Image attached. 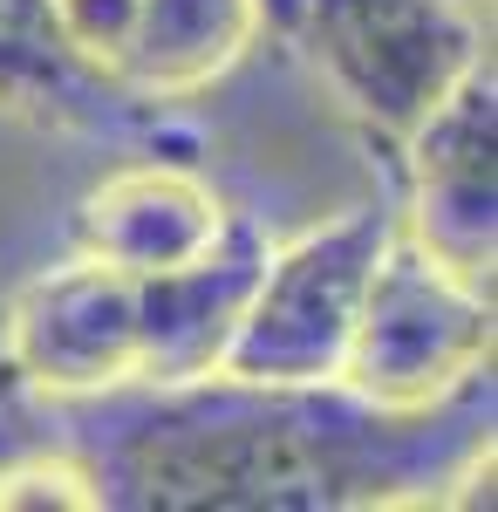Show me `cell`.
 Instances as JSON below:
<instances>
[{
  "label": "cell",
  "instance_id": "cell-1",
  "mask_svg": "<svg viewBox=\"0 0 498 512\" xmlns=\"http://www.w3.org/2000/svg\"><path fill=\"white\" fill-rule=\"evenodd\" d=\"M69 451L96 506L130 512H362L430 506L492 478V376L430 410L348 383L192 376L69 403Z\"/></svg>",
  "mask_w": 498,
  "mask_h": 512
},
{
  "label": "cell",
  "instance_id": "cell-2",
  "mask_svg": "<svg viewBox=\"0 0 498 512\" xmlns=\"http://www.w3.org/2000/svg\"><path fill=\"white\" fill-rule=\"evenodd\" d=\"M492 376V287L444 267L430 246L389 233L335 383L383 410H430Z\"/></svg>",
  "mask_w": 498,
  "mask_h": 512
},
{
  "label": "cell",
  "instance_id": "cell-3",
  "mask_svg": "<svg viewBox=\"0 0 498 512\" xmlns=\"http://www.w3.org/2000/svg\"><path fill=\"white\" fill-rule=\"evenodd\" d=\"M389 233H396V212L348 205L307 226L301 239L267 246L219 369L253 383H335Z\"/></svg>",
  "mask_w": 498,
  "mask_h": 512
},
{
  "label": "cell",
  "instance_id": "cell-4",
  "mask_svg": "<svg viewBox=\"0 0 498 512\" xmlns=\"http://www.w3.org/2000/svg\"><path fill=\"white\" fill-rule=\"evenodd\" d=\"M287 14L335 103L389 144L471 62H485V21L471 0H287Z\"/></svg>",
  "mask_w": 498,
  "mask_h": 512
},
{
  "label": "cell",
  "instance_id": "cell-5",
  "mask_svg": "<svg viewBox=\"0 0 498 512\" xmlns=\"http://www.w3.org/2000/svg\"><path fill=\"white\" fill-rule=\"evenodd\" d=\"M0 369L21 390L69 410L144 383V287L110 260H62L35 274L0 315Z\"/></svg>",
  "mask_w": 498,
  "mask_h": 512
},
{
  "label": "cell",
  "instance_id": "cell-6",
  "mask_svg": "<svg viewBox=\"0 0 498 512\" xmlns=\"http://www.w3.org/2000/svg\"><path fill=\"white\" fill-rule=\"evenodd\" d=\"M403 212L396 226L444 267L492 287L498 260V76L471 62L403 137Z\"/></svg>",
  "mask_w": 498,
  "mask_h": 512
},
{
  "label": "cell",
  "instance_id": "cell-7",
  "mask_svg": "<svg viewBox=\"0 0 498 512\" xmlns=\"http://www.w3.org/2000/svg\"><path fill=\"white\" fill-rule=\"evenodd\" d=\"M267 260V239L253 233L239 212L226 233L212 239L198 260L164 267V274H137L144 287V383H192L226 362V342L239 328V308L253 294V274Z\"/></svg>",
  "mask_w": 498,
  "mask_h": 512
},
{
  "label": "cell",
  "instance_id": "cell-8",
  "mask_svg": "<svg viewBox=\"0 0 498 512\" xmlns=\"http://www.w3.org/2000/svg\"><path fill=\"white\" fill-rule=\"evenodd\" d=\"M219 192L185 164H123L76 205V253L110 260L123 274H164L198 260L226 233Z\"/></svg>",
  "mask_w": 498,
  "mask_h": 512
},
{
  "label": "cell",
  "instance_id": "cell-9",
  "mask_svg": "<svg viewBox=\"0 0 498 512\" xmlns=\"http://www.w3.org/2000/svg\"><path fill=\"white\" fill-rule=\"evenodd\" d=\"M267 0H137L116 41L110 82L130 103H185L246 62Z\"/></svg>",
  "mask_w": 498,
  "mask_h": 512
},
{
  "label": "cell",
  "instance_id": "cell-10",
  "mask_svg": "<svg viewBox=\"0 0 498 512\" xmlns=\"http://www.w3.org/2000/svg\"><path fill=\"white\" fill-rule=\"evenodd\" d=\"M0 110L48 130H103L137 103L69 41L55 0H0Z\"/></svg>",
  "mask_w": 498,
  "mask_h": 512
},
{
  "label": "cell",
  "instance_id": "cell-11",
  "mask_svg": "<svg viewBox=\"0 0 498 512\" xmlns=\"http://www.w3.org/2000/svg\"><path fill=\"white\" fill-rule=\"evenodd\" d=\"M96 512V485L62 437H41L0 458V512Z\"/></svg>",
  "mask_w": 498,
  "mask_h": 512
},
{
  "label": "cell",
  "instance_id": "cell-12",
  "mask_svg": "<svg viewBox=\"0 0 498 512\" xmlns=\"http://www.w3.org/2000/svg\"><path fill=\"white\" fill-rule=\"evenodd\" d=\"M130 7H137V0H55V14H62L69 41H76L103 76H110L116 41H123V28H130Z\"/></svg>",
  "mask_w": 498,
  "mask_h": 512
},
{
  "label": "cell",
  "instance_id": "cell-13",
  "mask_svg": "<svg viewBox=\"0 0 498 512\" xmlns=\"http://www.w3.org/2000/svg\"><path fill=\"white\" fill-rule=\"evenodd\" d=\"M48 417H55V410H48V403H35V396H28L14 376H7V369H0V458H7V451H21V444H41V437L55 431Z\"/></svg>",
  "mask_w": 498,
  "mask_h": 512
}]
</instances>
